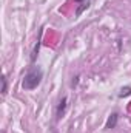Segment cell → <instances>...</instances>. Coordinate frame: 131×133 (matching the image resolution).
<instances>
[{"mask_svg": "<svg viewBox=\"0 0 131 133\" xmlns=\"http://www.w3.org/2000/svg\"><path fill=\"white\" fill-rule=\"evenodd\" d=\"M42 79H43V71H42V68H40V66H33V68L25 74V77H23V81H22V88L26 90V91H31V90L37 88V87L40 85Z\"/></svg>", "mask_w": 131, "mask_h": 133, "instance_id": "cell-1", "label": "cell"}, {"mask_svg": "<svg viewBox=\"0 0 131 133\" xmlns=\"http://www.w3.org/2000/svg\"><path fill=\"white\" fill-rule=\"evenodd\" d=\"M65 111H66V98L63 96L62 99L59 101V105H57V110H56V119L60 121V119L63 118Z\"/></svg>", "mask_w": 131, "mask_h": 133, "instance_id": "cell-2", "label": "cell"}, {"mask_svg": "<svg viewBox=\"0 0 131 133\" xmlns=\"http://www.w3.org/2000/svg\"><path fill=\"white\" fill-rule=\"evenodd\" d=\"M117 121H119V115H117V113H113V115L108 118V121H106V129H108V130H113V129H116V125H117Z\"/></svg>", "mask_w": 131, "mask_h": 133, "instance_id": "cell-3", "label": "cell"}, {"mask_svg": "<svg viewBox=\"0 0 131 133\" xmlns=\"http://www.w3.org/2000/svg\"><path fill=\"white\" fill-rule=\"evenodd\" d=\"M40 37H42V34L39 36V39H37V42H35V45H34V50H33V54H31V61H35V57H37V54H39V48H40Z\"/></svg>", "mask_w": 131, "mask_h": 133, "instance_id": "cell-4", "label": "cell"}, {"mask_svg": "<svg viewBox=\"0 0 131 133\" xmlns=\"http://www.w3.org/2000/svg\"><path fill=\"white\" fill-rule=\"evenodd\" d=\"M130 95H131V87H122L120 93H119V98H125V96H130Z\"/></svg>", "mask_w": 131, "mask_h": 133, "instance_id": "cell-5", "label": "cell"}, {"mask_svg": "<svg viewBox=\"0 0 131 133\" xmlns=\"http://www.w3.org/2000/svg\"><path fill=\"white\" fill-rule=\"evenodd\" d=\"M6 91H8V81H6V76L3 74V76H2V95L5 96Z\"/></svg>", "mask_w": 131, "mask_h": 133, "instance_id": "cell-6", "label": "cell"}, {"mask_svg": "<svg viewBox=\"0 0 131 133\" xmlns=\"http://www.w3.org/2000/svg\"><path fill=\"white\" fill-rule=\"evenodd\" d=\"M88 6H90V3H88V2H86L85 5H82V6H80V8L77 9V12H76V16H80V14H82V11H83V9H86Z\"/></svg>", "mask_w": 131, "mask_h": 133, "instance_id": "cell-7", "label": "cell"}, {"mask_svg": "<svg viewBox=\"0 0 131 133\" xmlns=\"http://www.w3.org/2000/svg\"><path fill=\"white\" fill-rule=\"evenodd\" d=\"M77 82H79V76H76V77L72 79V82H71V87H76V85H77Z\"/></svg>", "mask_w": 131, "mask_h": 133, "instance_id": "cell-8", "label": "cell"}, {"mask_svg": "<svg viewBox=\"0 0 131 133\" xmlns=\"http://www.w3.org/2000/svg\"><path fill=\"white\" fill-rule=\"evenodd\" d=\"M76 2H82V0H76Z\"/></svg>", "mask_w": 131, "mask_h": 133, "instance_id": "cell-9", "label": "cell"}]
</instances>
